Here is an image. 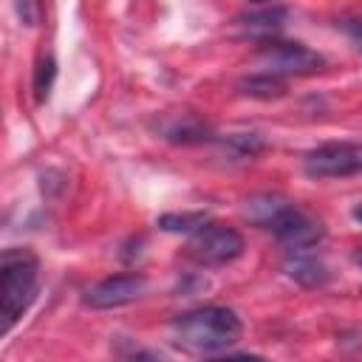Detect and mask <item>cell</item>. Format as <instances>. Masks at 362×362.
<instances>
[{
	"instance_id": "obj_1",
	"label": "cell",
	"mask_w": 362,
	"mask_h": 362,
	"mask_svg": "<svg viewBox=\"0 0 362 362\" xmlns=\"http://www.w3.org/2000/svg\"><path fill=\"white\" fill-rule=\"evenodd\" d=\"M246 218L255 226L272 232L277 238V243H283L288 252L314 249L325 238V226L280 192L252 195L246 201Z\"/></svg>"
},
{
	"instance_id": "obj_2",
	"label": "cell",
	"mask_w": 362,
	"mask_h": 362,
	"mask_svg": "<svg viewBox=\"0 0 362 362\" xmlns=\"http://www.w3.org/2000/svg\"><path fill=\"white\" fill-rule=\"evenodd\" d=\"M170 331L173 342L189 354H218L240 339L243 322L226 305H201L178 314Z\"/></svg>"
},
{
	"instance_id": "obj_3",
	"label": "cell",
	"mask_w": 362,
	"mask_h": 362,
	"mask_svg": "<svg viewBox=\"0 0 362 362\" xmlns=\"http://www.w3.org/2000/svg\"><path fill=\"white\" fill-rule=\"evenodd\" d=\"M3 280V331H11L17 320L31 308L40 288V257L28 246H8L0 255Z\"/></svg>"
},
{
	"instance_id": "obj_4",
	"label": "cell",
	"mask_w": 362,
	"mask_h": 362,
	"mask_svg": "<svg viewBox=\"0 0 362 362\" xmlns=\"http://www.w3.org/2000/svg\"><path fill=\"white\" fill-rule=\"evenodd\" d=\"M325 57L303 42L291 40H269L260 45V71L288 79V76H311L325 71Z\"/></svg>"
},
{
	"instance_id": "obj_5",
	"label": "cell",
	"mask_w": 362,
	"mask_h": 362,
	"mask_svg": "<svg viewBox=\"0 0 362 362\" xmlns=\"http://www.w3.org/2000/svg\"><path fill=\"white\" fill-rule=\"evenodd\" d=\"M243 249H246L243 235L226 223H218V221H209L187 243L189 260H195L198 266H206V269L226 266V263L238 260L243 255Z\"/></svg>"
},
{
	"instance_id": "obj_6",
	"label": "cell",
	"mask_w": 362,
	"mask_h": 362,
	"mask_svg": "<svg viewBox=\"0 0 362 362\" xmlns=\"http://www.w3.org/2000/svg\"><path fill=\"white\" fill-rule=\"evenodd\" d=\"M303 170L308 178H348L362 173V141H328L305 153Z\"/></svg>"
},
{
	"instance_id": "obj_7",
	"label": "cell",
	"mask_w": 362,
	"mask_h": 362,
	"mask_svg": "<svg viewBox=\"0 0 362 362\" xmlns=\"http://www.w3.org/2000/svg\"><path fill=\"white\" fill-rule=\"evenodd\" d=\"M144 291H147V277L139 272H124V274H110V277L88 286L82 300H85V305H90L96 311H110V308L136 303L139 297H144Z\"/></svg>"
},
{
	"instance_id": "obj_8",
	"label": "cell",
	"mask_w": 362,
	"mask_h": 362,
	"mask_svg": "<svg viewBox=\"0 0 362 362\" xmlns=\"http://www.w3.org/2000/svg\"><path fill=\"white\" fill-rule=\"evenodd\" d=\"M286 20H288L286 6H257V8H249L240 17H235V28L243 40H255L263 45L269 40H280Z\"/></svg>"
},
{
	"instance_id": "obj_9",
	"label": "cell",
	"mask_w": 362,
	"mask_h": 362,
	"mask_svg": "<svg viewBox=\"0 0 362 362\" xmlns=\"http://www.w3.org/2000/svg\"><path fill=\"white\" fill-rule=\"evenodd\" d=\"M286 274H288L294 283L305 286V288H320V286H325V283L331 280V269H328L320 257L305 255V252H291V255H288V260H286Z\"/></svg>"
},
{
	"instance_id": "obj_10",
	"label": "cell",
	"mask_w": 362,
	"mask_h": 362,
	"mask_svg": "<svg viewBox=\"0 0 362 362\" xmlns=\"http://www.w3.org/2000/svg\"><path fill=\"white\" fill-rule=\"evenodd\" d=\"M161 136L167 141H175V144H201V141H212V127L206 122H201L198 116L192 113H184L181 119H173L161 127Z\"/></svg>"
},
{
	"instance_id": "obj_11",
	"label": "cell",
	"mask_w": 362,
	"mask_h": 362,
	"mask_svg": "<svg viewBox=\"0 0 362 362\" xmlns=\"http://www.w3.org/2000/svg\"><path fill=\"white\" fill-rule=\"evenodd\" d=\"M238 90L243 96H252V99H280L286 93V79L257 71V74H249L246 79H240Z\"/></svg>"
},
{
	"instance_id": "obj_12",
	"label": "cell",
	"mask_w": 362,
	"mask_h": 362,
	"mask_svg": "<svg viewBox=\"0 0 362 362\" xmlns=\"http://www.w3.org/2000/svg\"><path fill=\"white\" fill-rule=\"evenodd\" d=\"M212 218L206 212H167L158 218V226L164 232H178V235H195L198 229H204Z\"/></svg>"
},
{
	"instance_id": "obj_13",
	"label": "cell",
	"mask_w": 362,
	"mask_h": 362,
	"mask_svg": "<svg viewBox=\"0 0 362 362\" xmlns=\"http://www.w3.org/2000/svg\"><path fill=\"white\" fill-rule=\"evenodd\" d=\"M229 147H232V153L238 158H255V156H260L266 150V141L257 133H235L229 139Z\"/></svg>"
},
{
	"instance_id": "obj_14",
	"label": "cell",
	"mask_w": 362,
	"mask_h": 362,
	"mask_svg": "<svg viewBox=\"0 0 362 362\" xmlns=\"http://www.w3.org/2000/svg\"><path fill=\"white\" fill-rule=\"evenodd\" d=\"M54 76H57V65H54V59H51V57H42V59L37 62V71H34V93H37L40 102L48 99V90H51Z\"/></svg>"
},
{
	"instance_id": "obj_15",
	"label": "cell",
	"mask_w": 362,
	"mask_h": 362,
	"mask_svg": "<svg viewBox=\"0 0 362 362\" xmlns=\"http://www.w3.org/2000/svg\"><path fill=\"white\" fill-rule=\"evenodd\" d=\"M342 31L345 37L351 40V45L362 54V17H351V20H342Z\"/></svg>"
},
{
	"instance_id": "obj_16",
	"label": "cell",
	"mask_w": 362,
	"mask_h": 362,
	"mask_svg": "<svg viewBox=\"0 0 362 362\" xmlns=\"http://www.w3.org/2000/svg\"><path fill=\"white\" fill-rule=\"evenodd\" d=\"M122 362H167L161 354H156V351H147V348H136V351H130L127 356H122Z\"/></svg>"
},
{
	"instance_id": "obj_17",
	"label": "cell",
	"mask_w": 362,
	"mask_h": 362,
	"mask_svg": "<svg viewBox=\"0 0 362 362\" xmlns=\"http://www.w3.org/2000/svg\"><path fill=\"white\" fill-rule=\"evenodd\" d=\"M209 362H272V359L257 356V354H232V356H218V359H209Z\"/></svg>"
},
{
	"instance_id": "obj_18",
	"label": "cell",
	"mask_w": 362,
	"mask_h": 362,
	"mask_svg": "<svg viewBox=\"0 0 362 362\" xmlns=\"http://www.w3.org/2000/svg\"><path fill=\"white\" fill-rule=\"evenodd\" d=\"M17 11L25 17V23H28V25H34V23H37V17H34V14L40 11L37 6H31V3H23V6H17Z\"/></svg>"
},
{
	"instance_id": "obj_19",
	"label": "cell",
	"mask_w": 362,
	"mask_h": 362,
	"mask_svg": "<svg viewBox=\"0 0 362 362\" xmlns=\"http://www.w3.org/2000/svg\"><path fill=\"white\" fill-rule=\"evenodd\" d=\"M351 215H354V221H356V223H362V201L354 206V212H351Z\"/></svg>"
},
{
	"instance_id": "obj_20",
	"label": "cell",
	"mask_w": 362,
	"mask_h": 362,
	"mask_svg": "<svg viewBox=\"0 0 362 362\" xmlns=\"http://www.w3.org/2000/svg\"><path fill=\"white\" fill-rule=\"evenodd\" d=\"M354 263H356V266L362 269V252H356V255H354Z\"/></svg>"
}]
</instances>
